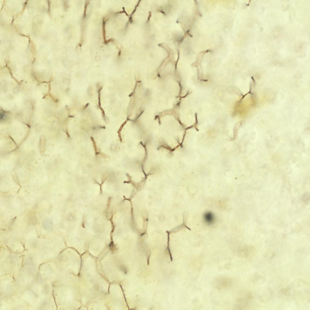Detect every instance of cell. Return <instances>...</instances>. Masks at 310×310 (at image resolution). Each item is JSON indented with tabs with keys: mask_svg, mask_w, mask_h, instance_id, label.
<instances>
[{
	"mask_svg": "<svg viewBox=\"0 0 310 310\" xmlns=\"http://www.w3.org/2000/svg\"><path fill=\"white\" fill-rule=\"evenodd\" d=\"M214 283L216 286L217 288H226L231 285V280L230 279L227 277H219L216 279Z\"/></svg>",
	"mask_w": 310,
	"mask_h": 310,
	"instance_id": "6da1fadb",
	"label": "cell"
},
{
	"mask_svg": "<svg viewBox=\"0 0 310 310\" xmlns=\"http://www.w3.org/2000/svg\"><path fill=\"white\" fill-rule=\"evenodd\" d=\"M203 219L205 223L208 225L213 224L215 220L214 215L210 212H206L205 213L203 216Z\"/></svg>",
	"mask_w": 310,
	"mask_h": 310,
	"instance_id": "7a4b0ae2",
	"label": "cell"
}]
</instances>
